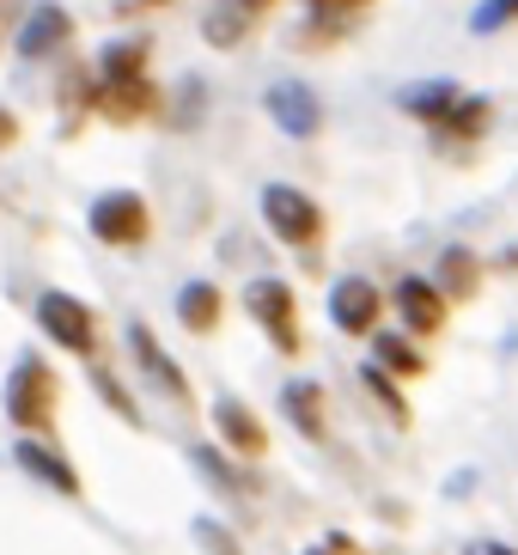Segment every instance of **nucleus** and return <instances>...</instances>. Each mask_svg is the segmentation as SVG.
Segmentation results:
<instances>
[{
  "instance_id": "nucleus-1",
  "label": "nucleus",
  "mask_w": 518,
  "mask_h": 555,
  "mask_svg": "<svg viewBox=\"0 0 518 555\" xmlns=\"http://www.w3.org/2000/svg\"><path fill=\"white\" fill-rule=\"evenodd\" d=\"M7 415H13V427H25V434H43V427L55 422V373H49L37 354H18L13 378H7Z\"/></svg>"
},
{
  "instance_id": "nucleus-2",
  "label": "nucleus",
  "mask_w": 518,
  "mask_h": 555,
  "mask_svg": "<svg viewBox=\"0 0 518 555\" xmlns=\"http://www.w3.org/2000/svg\"><path fill=\"white\" fill-rule=\"evenodd\" d=\"M244 306H250V318L269 330V343H275L281 354H299L306 336H299V299H293L287 281H275V275L250 281V287H244Z\"/></svg>"
},
{
  "instance_id": "nucleus-3",
  "label": "nucleus",
  "mask_w": 518,
  "mask_h": 555,
  "mask_svg": "<svg viewBox=\"0 0 518 555\" xmlns=\"http://www.w3.org/2000/svg\"><path fill=\"white\" fill-rule=\"evenodd\" d=\"M262 220L275 232L281 245H318V232H324V214L306 190H293V183H269L262 190Z\"/></svg>"
},
{
  "instance_id": "nucleus-4",
  "label": "nucleus",
  "mask_w": 518,
  "mask_h": 555,
  "mask_svg": "<svg viewBox=\"0 0 518 555\" xmlns=\"http://www.w3.org/2000/svg\"><path fill=\"white\" fill-rule=\"evenodd\" d=\"M146 227H153V214H146V202L134 190H104L92 202V232L104 245H141Z\"/></svg>"
},
{
  "instance_id": "nucleus-5",
  "label": "nucleus",
  "mask_w": 518,
  "mask_h": 555,
  "mask_svg": "<svg viewBox=\"0 0 518 555\" xmlns=\"http://www.w3.org/2000/svg\"><path fill=\"white\" fill-rule=\"evenodd\" d=\"M37 324H43V336H55L67 354H92V348H98L92 311H86L74 294H43V299H37Z\"/></svg>"
},
{
  "instance_id": "nucleus-6",
  "label": "nucleus",
  "mask_w": 518,
  "mask_h": 555,
  "mask_svg": "<svg viewBox=\"0 0 518 555\" xmlns=\"http://www.w3.org/2000/svg\"><path fill=\"white\" fill-rule=\"evenodd\" d=\"M378 311H385V294H378L373 281H336V294H329V318H336V330H348V336H373L378 330Z\"/></svg>"
},
{
  "instance_id": "nucleus-7",
  "label": "nucleus",
  "mask_w": 518,
  "mask_h": 555,
  "mask_svg": "<svg viewBox=\"0 0 518 555\" xmlns=\"http://www.w3.org/2000/svg\"><path fill=\"white\" fill-rule=\"evenodd\" d=\"M213 427H220L226 452H238V457H262V452H269V427H262L238 397H220V403H213Z\"/></svg>"
},
{
  "instance_id": "nucleus-8",
  "label": "nucleus",
  "mask_w": 518,
  "mask_h": 555,
  "mask_svg": "<svg viewBox=\"0 0 518 555\" xmlns=\"http://www.w3.org/2000/svg\"><path fill=\"white\" fill-rule=\"evenodd\" d=\"M397 318H403L415 336H433V330L445 324V294L422 275H403L397 281Z\"/></svg>"
},
{
  "instance_id": "nucleus-9",
  "label": "nucleus",
  "mask_w": 518,
  "mask_h": 555,
  "mask_svg": "<svg viewBox=\"0 0 518 555\" xmlns=\"http://www.w3.org/2000/svg\"><path fill=\"white\" fill-rule=\"evenodd\" d=\"M129 348H134V360L146 366V378H159V385H165V397H178V403L190 397V378L178 373V360L165 354L159 336H153L146 324H129Z\"/></svg>"
},
{
  "instance_id": "nucleus-10",
  "label": "nucleus",
  "mask_w": 518,
  "mask_h": 555,
  "mask_svg": "<svg viewBox=\"0 0 518 555\" xmlns=\"http://www.w3.org/2000/svg\"><path fill=\"white\" fill-rule=\"evenodd\" d=\"M269 116H275L287 134H318V92L299 80H281L275 92H269Z\"/></svg>"
},
{
  "instance_id": "nucleus-11",
  "label": "nucleus",
  "mask_w": 518,
  "mask_h": 555,
  "mask_svg": "<svg viewBox=\"0 0 518 555\" xmlns=\"http://www.w3.org/2000/svg\"><path fill=\"white\" fill-rule=\"evenodd\" d=\"M18 470H31L43 489H55V494H80V470L67 464V457H55V452H43L37 440H18Z\"/></svg>"
},
{
  "instance_id": "nucleus-12",
  "label": "nucleus",
  "mask_w": 518,
  "mask_h": 555,
  "mask_svg": "<svg viewBox=\"0 0 518 555\" xmlns=\"http://www.w3.org/2000/svg\"><path fill=\"white\" fill-rule=\"evenodd\" d=\"M67 37H74V18L62 7H37L25 18V31H18V55H49V50H62Z\"/></svg>"
},
{
  "instance_id": "nucleus-13",
  "label": "nucleus",
  "mask_w": 518,
  "mask_h": 555,
  "mask_svg": "<svg viewBox=\"0 0 518 555\" xmlns=\"http://www.w3.org/2000/svg\"><path fill=\"white\" fill-rule=\"evenodd\" d=\"M146 67V37H122L98 55V86H134Z\"/></svg>"
},
{
  "instance_id": "nucleus-14",
  "label": "nucleus",
  "mask_w": 518,
  "mask_h": 555,
  "mask_svg": "<svg viewBox=\"0 0 518 555\" xmlns=\"http://www.w3.org/2000/svg\"><path fill=\"white\" fill-rule=\"evenodd\" d=\"M433 287L445 299H470L476 287H482V262H476L464 245H452L445 257H439V281H433Z\"/></svg>"
},
{
  "instance_id": "nucleus-15",
  "label": "nucleus",
  "mask_w": 518,
  "mask_h": 555,
  "mask_svg": "<svg viewBox=\"0 0 518 555\" xmlns=\"http://www.w3.org/2000/svg\"><path fill=\"white\" fill-rule=\"evenodd\" d=\"M178 318H183V330H213L220 324V287L213 281H190L178 294Z\"/></svg>"
},
{
  "instance_id": "nucleus-16",
  "label": "nucleus",
  "mask_w": 518,
  "mask_h": 555,
  "mask_svg": "<svg viewBox=\"0 0 518 555\" xmlns=\"http://www.w3.org/2000/svg\"><path fill=\"white\" fill-rule=\"evenodd\" d=\"M457 99H464V92H457L452 80H427V86H415V92H403V104L422 116V122H433V129L445 122V116H452Z\"/></svg>"
},
{
  "instance_id": "nucleus-17",
  "label": "nucleus",
  "mask_w": 518,
  "mask_h": 555,
  "mask_svg": "<svg viewBox=\"0 0 518 555\" xmlns=\"http://www.w3.org/2000/svg\"><path fill=\"white\" fill-rule=\"evenodd\" d=\"M281 403H287L293 422L306 427V440H324V397H318V385H287Z\"/></svg>"
},
{
  "instance_id": "nucleus-18",
  "label": "nucleus",
  "mask_w": 518,
  "mask_h": 555,
  "mask_svg": "<svg viewBox=\"0 0 518 555\" xmlns=\"http://www.w3.org/2000/svg\"><path fill=\"white\" fill-rule=\"evenodd\" d=\"M373 360L385 366V373H397V378H415V373H422V354H415L403 336H390V330H385V336L373 330Z\"/></svg>"
},
{
  "instance_id": "nucleus-19",
  "label": "nucleus",
  "mask_w": 518,
  "mask_h": 555,
  "mask_svg": "<svg viewBox=\"0 0 518 555\" xmlns=\"http://www.w3.org/2000/svg\"><path fill=\"white\" fill-rule=\"evenodd\" d=\"M439 129H445V134H482L488 129V99H457L452 116H445Z\"/></svg>"
},
{
  "instance_id": "nucleus-20",
  "label": "nucleus",
  "mask_w": 518,
  "mask_h": 555,
  "mask_svg": "<svg viewBox=\"0 0 518 555\" xmlns=\"http://www.w3.org/2000/svg\"><path fill=\"white\" fill-rule=\"evenodd\" d=\"M366 391L378 397V409H385V415H397V422H409V403H403V391H397V378H390L385 366H366Z\"/></svg>"
},
{
  "instance_id": "nucleus-21",
  "label": "nucleus",
  "mask_w": 518,
  "mask_h": 555,
  "mask_svg": "<svg viewBox=\"0 0 518 555\" xmlns=\"http://www.w3.org/2000/svg\"><path fill=\"white\" fill-rule=\"evenodd\" d=\"M92 385H98V397H104V403H111L116 415H122V422H129V427H141V409H134V397L122 391V385H116V378L104 373V366H92Z\"/></svg>"
},
{
  "instance_id": "nucleus-22",
  "label": "nucleus",
  "mask_w": 518,
  "mask_h": 555,
  "mask_svg": "<svg viewBox=\"0 0 518 555\" xmlns=\"http://www.w3.org/2000/svg\"><path fill=\"white\" fill-rule=\"evenodd\" d=\"M513 18H518V0H482L470 18V31L488 37V31H501V25H513Z\"/></svg>"
},
{
  "instance_id": "nucleus-23",
  "label": "nucleus",
  "mask_w": 518,
  "mask_h": 555,
  "mask_svg": "<svg viewBox=\"0 0 518 555\" xmlns=\"http://www.w3.org/2000/svg\"><path fill=\"white\" fill-rule=\"evenodd\" d=\"M238 31H244V7H220V13L208 18V37H213V43H238Z\"/></svg>"
},
{
  "instance_id": "nucleus-24",
  "label": "nucleus",
  "mask_w": 518,
  "mask_h": 555,
  "mask_svg": "<svg viewBox=\"0 0 518 555\" xmlns=\"http://www.w3.org/2000/svg\"><path fill=\"white\" fill-rule=\"evenodd\" d=\"M195 538H202V550H208V555H238L232 531H226V525H213V519H202V525H195Z\"/></svg>"
},
{
  "instance_id": "nucleus-25",
  "label": "nucleus",
  "mask_w": 518,
  "mask_h": 555,
  "mask_svg": "<svg viewBox=\"0 0 518 555\" xmlns=\"http://www.w3.org/2000/svg\"><path fill=\"white\" fill-rule=\"evenodd\" d=\"M306 7H311L318 18H354L360 7H366V0H306Z\"/></svg>"
},
{
  "instance_id": "nucleus-26",
  "label": "nucleus",
  "mask_w": 518,
  "mask_h": 555,
  "mask_svg": "<svg viewBox=\"0 0 518 555\" xmlns=\"http://www.w3.org/2000/svg\"><path fill=\"white\" fill-rule=\"evenodd\" d=\"M470 555H518V550H506V543H470Z\"/></svg>"
},
{
  "instance_id": "nucleus-27",
  "label": "nucleus",
  "mask_w": 518,
  "mask_h": 555,
  "mask_svg": "<svg viewBox=\"0 0 518 555\" xmlns=\"http://www.w3.org/2000/svg\"><path fill=\"white\" fill-rule=\"evenodd\" d=\"M257 7H269V0H244V13H257Z\"/></svg>"
},
{
  "instance_id": "nucleus-28",
  "label": "nucleus",
  "mask_w": 518,
  "mask_h": 555,
  "mask_svg": "<svg viewBox=\"0 0 518 555\" xmlns=\"http://www.w3.org/2000/svg\"><path fill=\"white\" fill-rule=\"evenodd\" d=\"M311 555H329V550H311Z\"/></svg>"
},
{
  "instance_id": "nucleus-29",
  "label": "nucleus",
  "mask_w": 518,
  "mask_h": 555,
  "mask_svg": "<svg viewBox=\"0 0 518 555\" xmlns=\"http://www.w3.org/2000/svg\"><path fill=\"white\" fill-rule=\"evenodd\" d=\"M153 7H165V0H153Z\"/></svg>"
}]
</instances>
